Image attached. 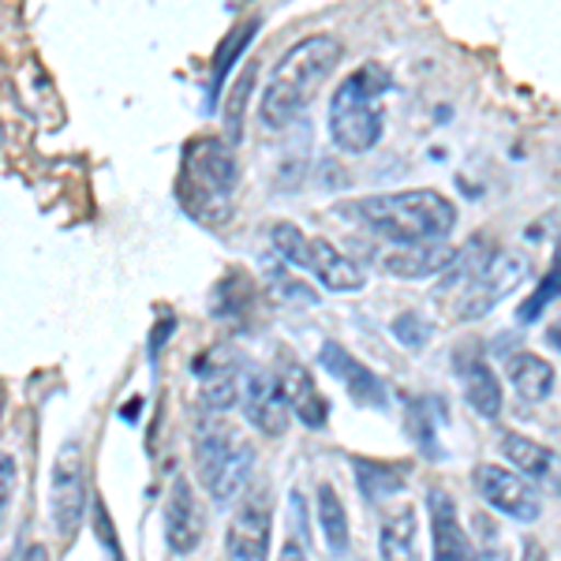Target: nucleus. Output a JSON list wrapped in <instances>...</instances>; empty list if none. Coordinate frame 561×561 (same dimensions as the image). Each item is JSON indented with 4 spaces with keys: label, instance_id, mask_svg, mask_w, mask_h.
<instances>
[{
    "label": "nucleus",
    "instance_id": "1",
    "mask_svg": "<svg viewBox=\"0 0 561 561\" xmlns=\"http://www.w3.org/2000/svg\"><path fill=\"white\" fill-rule=\"evenodd\" d=\"M333 214L364 225L367 232L386 243H415V240H446L457 225V206L442 192L412 187V192L367 195L333 206Z\"/></svg>",
    "mask_w": 561,
    "mask_h": 561
},
{
    "label": "nucleus",
    "instance_id": "2",
    "mask_svg": "<svg viewBox=\"0 0 561 561\" xmlns=\"http://www.w3.org/2000/svg\"><path fill=\"white\" fill-rule=\"evenodd\" d=\"M345 45L330 34H311V38L296 42L285 57L277 60L274 76H270L266 90L259 102V121L270 131H280L314 102V94L322 90L325 79L337 71Z\"/></svg>",
    "mask_w": 561,
    "mask_h": 561
},
{
    "label": "nucleus",
    "instance_id": "3",
    "mask_svg": "<svg viewBox=\"0 0 561 561\" xmlns=\"http://www.w3.org/2000/svg\"><path fill=\"white\" fill-rule=\"evenodd\" d=\"M195 476L214 505H232L255 472V446L225 415L198 412L195 420Z\"/></svg>",
    "mask_w": 561,
    "mask_h": 561
},
{
    "label": "nucleus",
    "instance_id": "4",
    "mask_svg": "<svg viewBox=\"0 0 561 561\" xmlns=\"http://www.w3.org/2000/svg\"><path fill=\"white\" fill-rule=\"evenodd\" d=\"M240 165L225 139H195L180 169V206L203 225H229Z\"/></svg>",
    "mask_w": 561,
    "mask_h": 561
},
{
    "label": "nucleus",
    "instance_id": "5",
    "mask_svg": "<svg viewBox=\"0 0 561 561\" xmlns=\"http://www.w3.org/2000/svg\"><path fill=\"white\" fill-rule=\"evenodd\" d=\"M393 87L382 65H364L341 79L330 102V139L345 153H370L386 135V90Z\"/></svg>",
    "mask_w": 561,
    "mask_h": 561
},
{
    "label": "nucleus",
    "instance_id": "6",
    "mask_svg": "<svg viewBox=\"0 0 561 561\" xmlns=\"http://www.w3.org/2000/svg\"><path fill=\"white\" fill-rule=\"evenodd\" d=\"M528 274H531V259L524 251H494V255H486L483 266L472 274V280L457 293L454 319L476 322L483 314H491L497 304L517 293Z\"/></svg>",
    "mask_w": 561,
    "mask_h": 561
},
{
    "label": "nucleus",
    "instance_id": "7",
    "mask_svg": "<svg viewBox=\"0 0 561 561\" xmlns=\"http://www.w3.org/2000/svg\"><path fill=\"white\" fill-rule=\"evenodd\" d=\"M270 539H274V497L266 486L243 494L225 531V558L229 561H270Z\"/></svg>",
    "mask_w": 561,
    "mask_h": 561
},
{
    "label": "nucleus",
    "instance_id": "8",
    "mask_svg": "<svg viewBox=\"0 0 561 561\" xmlns=\"http://www.w3.org/2000/svg\"><path fill=\"white\" fill-rule=\"evenodd\" d=\"M49 510H53L57 536L65 542L76 539L87 513V472H83V446L79 442H68L57 454V465H53V479H49Z\"/></svg>",
    "mask_w": 561,
    "mask_h": 561
},
{
    "label": "nucleus",
    "instance_id": "9",
    "mask_svg": "<svg viewBox=\"0 0 561 561\" xmlns=\"http://www.w3.org/2000/svg\"><path fill=\"white\" fill-rule=\"evenodd\" d=\"M476 491L491 510H497L502 517L517 520V524H531L539 520L542 513V497L536 486L524 476L510 472L502 465H479L476 468Z\"/></svg>",
    "mask_w": 561,
    "mask_h": 561
},
{
    "label": "nucleus",
    "instance_id": "10",
    "mask_svg": "<svg viewBox=\"0 0 561 561\" xmlns=\"http://www.w3.org/2000/svg\"><path fill=\"white\" fill-rule=\"evenodd\" d=\"M240 409L248 415L251 427L262 431L266 438H280L288 431V420H293L277 375L262 367L240 370Z\"/></svg>",
    "mask_w": 561,
    "mask_h": 561
},
{
    "label": "nucleus",
    "instance_id": "11",
    "mask_svg": "<svg viewBox=\"0 0 561 561\" xmlns=\"http://www.w3.org/2000/svg\"><path fill=\"white\" fill-rule=\"evenodd\" d=\"M457 248L446 240H415V243H382L375 251V266L397 280H423L434 277L454 262Z\"/></svg>",
    "mask_w": 561,
    "mask_h": 561
},
{
    "label": "nucleus",
    "instance_id": "12",
    "mask_svg": "<svg viewBox=\"0 0 561 561\" xmlns=\"http://www.w3.org/2000/svg\"><path fill=\"white\" fill-rule=\"evenodd\" d=\"M161 520H165L169 550L180 558L195 554L198 542L206 536V510H203V502H198L195 486L187 483V476L173 479V486H169V494H165V513H161Z\"/></svg>",
    "mask_w": 561,
    "mask_h": 561
},
{
    "label": "nucleus",
    "instance_id": "13",
    "mask_svg": "<svg viewBox=\"0 0 561 561\" xmlns=\"http://www.w3.org/2000/svg\"><path fill=\"white\" fill-rule=\"evenodd\" d=\"M319 364L330 370L341 386H345V393L359 404V409H386L382 378H378L370 367L359 364V359L352 356L345 345H337V341H325V345L319 348Z\"/></svg>",
    "mask_w": 561,
    "mask_h": 561
},
{
    "label": "nucleus",
    "instance_id": "14",
    "mask_svg": "<svg viewBox=\"0 0 561 561\" xmlns=\"http://www.w3.org/2000/svg\"><path fill=\"white\" fill-rule=\"evenodd\" d=\"M427 517H431V561H468L472 554V539L460 528L457 517V502L449 497V491L434 486L427 491Z\"/></svg>",
    "mask_w": 561,
    "mask_h": 561
},
{
    "label": "nucleus",
    "instance_id": "15",
    "mask_svg": "<svg viewBox=\"0 0 561 561\" xmlns=\"http://www.w3.org/2000/svg\"><path fill=\"white\" fill-rule=\"evenodd\" d=\"M307 270H311L325 293H359L367 285L364 266L322 237H314L311 248H307Z\"/></svg>",
    "mask_w": 561,
    "mask_h": 561
},
{
    "label": "nucleus",
    "instance_id": "16",
    "mask_svg": "<svg viewBox=\"0 0 561 561\" xmlns=\"http://www.w3.org/2000/svg\"><path fill=\"white\" fill-rule=\"evenodd\" d=\"M277 382L288 401V412H293L307 431H322L325 423H330V401H325L322 389L314 386V378L307 375L300 364H288L277 375Z\"/></svg>",
    "mask_w": 561,
    "mask_h": 561
},
{
    "label": "nucleus",
    "instance_id": "17",
    "mask_svg": "<svg viewBox=\"0 0 561 561\" xmlns=\"http://www.w3.org/2000/svg\"><path fill=\"white\" fill-rule=\"evenodd\" d=\"M198 401L203 412H232L240 404V367L229 356H214L198 359Z\"/></svg>",
    "mask_w": 561,
    "mask_h": 561
},
{
    "label": "nucleus",
    "instance_id": "18",
    "mask_svg": "<svg viewBox=\"0 0 561 561\" xmlns=\"http://www.w3.org/2000/svg\"><path fill=\"white\" fill-rule=\"evenodd\" d=\"M460 389H465V401L472 404L476 415L483 420H497L502 415V382H497L494 367L483 356H460L457 359Z\"/></svg>",
    "mask_w": 561,
    "mask_h": 561
},
{
    "label": "nucleus",
    "instance_id": "19",
    "mask_svg": "<svg viewBox=\"0 0 561 561\" xmlns=\"http://www.w3.org/2000/svg\"><path fill=\"white\" fill-rule=\"evenodd\" d=\"M505 375H510V386L517 389L520 401L542 404V401L554 397L558 370L550 359L536 356V352H513V356L505 359Z\"/></svg>",
    "mask_w": 561,
    "mask_h": 561
},
{
    "label": "nucleus",
    "instance_id": "20",
    "mask_svg": "<svg viewBox=\"0 0 561 561\" xmlns=\"http://www.w3.org/2000/svg\"><path fill=\"white\" fill-rule=\"evenodd\" d=\"M415 536H420L415 510L412 505H401V510L382 517V528H378V554H382V561H420Z\"/></svg>",
    "mask_w": 561,
    "mask_h": 561
},
{
    "label": "nucleus",
    "instance_id": "21",
    "mask_svg": "<svg viewBox=\"0 0 561 561\" xmlns=\"http://www.w3.org/2000/svg\"><path fill=\"white\" fill-rule=\"evenodd\" d=\"M502 454L505 460H513L517 476H531V479H547L554 472V449H547L542 442L528 438V434H505L502 438Z\"/></svg>",
    "mask_w": 561,
    "mask_h": 561
},
{
    "label": "nucleus",
    "instance_id": "22",
    "mask_svg": "<svg viewBox=\"0 0 561 561\" xmlns=\"http://www.w3.org/2000/svg\"><path fill=\"white\" fill-rule=\"evenodd\" d=\"M352 468H356L359 494H364V502H370V505L386 502V497H397L404 491V472H397V465H382V460L356 457V460H352Z\"/></svg>",
    "mask_w": 561,
    "mask_h": 561
},
{
    "label": "nucleus",
    "instance_id": "23",
    "mask_svg": "<svg viewBox=\"0 0 561 561\" xmlns=\"http://www.w3.org/2000/svg\"><path fill=\"white\" fill-rule=\"evenodd\" d=\"M319 528L325 536V547L330 554H348V542H352V531H348V513H345V502L341 494L333 491L330 483L319 486Z\"/></svg>",
    "mask_w": 561,
    "mask_h": 561
},
{
    "label": "nucleus",
    "instance_id": "24",
    "mask_svg": "<svg viewBox=\"0 0 561 561\" xmlns=\"http://www.w3.org/2000/svg\"><path fill=\"white\" fill-rule=\"evenodd\" d=\"M270 240H274V251L280 262H288V266H296V270H307V248H311V240L304 237L300 225L277 221L274 229H270Z\"/></svg>",
    "mask_w": 561,
    "mask_h": 561
},
{
    "label": "nucleus",
    "instance_id": "25",
    "mask_svg": "<svg viewBox=\"0 0 561 561\" xmlns=\"http://www.w3.org/2000/svg\"><path fill=\"white\" fill-rule=\"evenodd\" d=\"M251 90H255V65L243 68L240 79L229 90V105H225V131H229V142H240V135H243V108H248Z\"/></svg>",
    "mask_w": 561,
    "mask_h": 561
},
{
    "label": "nucleus",
    "instance_id": "26",
    "mask_svg": "<svg viewBox=\"0 0 561 561\" xmlns=\"http://www.w3.org/2000/svg\"><path fill=\"white\" fill-rule=\"evenodd\" d=\"M476 539L479 542H472L468 561H513L510 547H505L502 531H497V524L491 517H476Z\"/></svg>",
    "mask_w": 561,
    "mask_h": 561
},
{
    "label": "nucleus",
    "instance_id": "27",
    "mask_svg": "<svg viewBox=\"0 0 561 561\" xmlns=\"http://www.w3.org/2000/svg\"><path fill=\"white\" fill-rule=\"evenodd\" d=\"M255 31H259V20H251V23L237 26V31H232L229 38H225L221 53L214 57V87H221V79L229 76V68L237 65V57L251 45V38H255Z\"/></svg>",
    "mask_w": 561,
    "mask_h": 561
},
{
    "label": "nucleus",
    "instance_id": "28",
    "mask_svg": "<svg viewBox=\"0 0 561 561\" xmlns=\"http://www.w3.org/2000/svg\"><path fill=\"white\" fill-rule=\"evenodd\" d=\"M409 434H412V442L427 457H442L438 431H434V423H431V415H427V404H409Z\"/></svg>",
    "mask_w": 561,
    "mask_h": 561
},
{
    "label": "nucleus",
    "instance_id": "29",
    "mask_svg": "<svg viewBox=\"0 0 561 561\" xmlns=\"http://www.w3.org/2000/svg\"><path fill=\"white\" fill-rule=\"evenodd\" d=\"M389 330H393V337L401 341V345L409 348V352H420V348L431 341V322H423L415 311L397 314V319H393V325H389Z\"/></svg>",
    "mask_w": 561,
    "mask_h": 561
},
{
    "label": "nucleus",
    "instance_id": "30",
    "mask_svg": "<svg viewBox=\"0 0 561 561\" xmlns=\"http://www.w3.org/2000/svg\"><path fill=\"white\" fill-rule=\"evenodd\" d=\"M274 293H277V300H293V304H304V307L319 304V293H314V288H307L304 280H296L288 274H274Z\"/></svg>",
    "mask_w": 561,
    "mask_h": 561
},
{
    "label": "nucleus",
    "instance_id": "31",
    "mask_svg": "<svg viewBox=\"0 0 561 561\" xmlns=\"http://www.w3.org/2000/svg\"><path fill=\"white\" fill-rule=\"evenodd\" d=\"M554 296H558V274L550 270V277L536 288V296H531V300L520 307V322H536L539 314H542V307L554 304Z\"/></svg>",
    "mask_w": 561,
    "mask_h": 561
},
{
    "label": "nucleus",
    "instance_id": "32",
    "mask_svg": "<svg viewBox=\"0 0 561 561\" xmlns=\"http://www.w3.org/2000/svg\"><path fill=\"white\" fill-rule=\"evenodd\" d=\"M15 483H20V468H15V457L12 454H0V524H4L8 505H12Z\"/></svg>",
    "mask_w": 561,
    "mask_h": 561
},
{
    "label": "nucleus",
    "instance_id": "33",
    "mask_svg": "<svg viewBox=\"0 0 561 561\" xmlns=\"http://www.w3.org/2000/svg\"><path fill=\"white\" fill-rule=\"evenodd\" d=\"M277 561H311V558H307V550L300 547V542H296V539H288L285 547H280Z\"/></svg>",
    "mask_w": 561,
    "mask_h": 561
},
{
    "label": "nucleus",
    "instance_id": "34",
    "mask_svg": "<svg viewBox=\"0 0 561 561\" xmlns=\"http://www.w3.org/2000/svg\"><path fill=\"white\" fill-rule=\"evenodd\" d=\"M23 561H49V550H45L42 542H31V547L23 550Z\"/></svg>",
    "mask_w": 561,
    "mask_h": 561
}]
</instances>
